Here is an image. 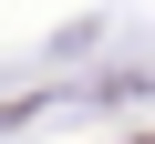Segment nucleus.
Listing matches in <instances>:
<instances>
[{
    "mask_svg": "<svg viewBox=\"0 0 155 144\" xmlns=\"http://www.w3.org/2000/svg\"><path fill=\"white\" fill-rule=\"evenodd\" d=\"M134 144H145V134H134Z\"/></svg>",
    "mask_w": 155,
    "mask_h": 144,
    "instance_id": "obj_1",
    "label": "nucleus"
}]
</instances>
